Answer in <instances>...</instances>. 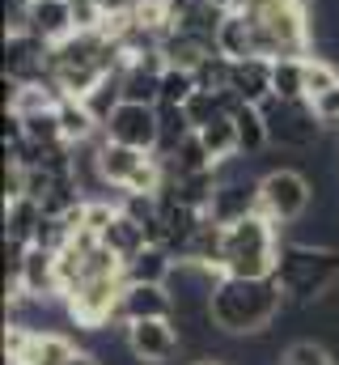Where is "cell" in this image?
I'll return each instance as SVG.
<instances>
[{
  "mask_svg": "<svg viewBox=\"0 0 339 365\" xmlns=\"http://www.w3.org/2000/svg\"><path fill=\"white\" fill-rule=\"evenodd\" d=\"M288 310V293L276 276L263 280H242V276H221L217 293H212V319L225 336H263L280 323V314Z\"/></svg>",
  "mask_w": 339,
  "mask_h": 365,
  "instance_id": "1",
  "label": "cell"
},
{
  "mask_svg": "<svg viewBox=\"0 0 339 365\" xmlns=\"http://www.w3.org/2000/svg\"><path fill=\"white\" fill-rule=\"evenodd\" d=\"M276 280L284 284L293 306H314L327 302V293L339 284V247H318V242H280V264Z\"/></svg>",
  "mask_w": 339,
  "mask_h": 365,
  "instance_id": "2",
  "label": "cell"
},
{
  "mask_svg": "<svg viewBox=\"0 0 339 365\" xmlns=\"http://www.w3.org/2000/svg\"><path fill=\"white\" fill-rule=\"evenodd\" d=\"M263 119H267V136H271V149L310 153V149H318V140L327 136V123L318 119L314 102L267 98V102H263Z\"/></svg>",
  "mask_w": 339,
  "mask_h": 365,
  "instance_id": "3",
  "label": "cell"
},
{
  "mask_svg": "<svg viewBox=\"0 0 339 365\" xmlns=\"http://www.w3.org/2000/svg\"><path fill=\"white\" fill-rule=\"evenodd\" d=\"M310 204H314V182L297 166H276L259 179V212L271 217L280 230L301 221L310 212Z\"/></svg>",
  "mask_w": 339,
  "mask_h": 365,
  "instance_id": "4",
  "label": "cell"
},
{
  "mask_svg": "<svg viewBox=\"0 0 339 365\" xmlns=\"http://www.w3.org/2000/svg\"><path fill=\"white\" fill-rule=\"evenodd\" d=\"M123 289H127V276H89V280H81L64 297L68 323H77L81 331H106L110 323H119Z\"/></svg>",
  "mask_w": 339,
  "mask_h": 365,
  "instance_id": "5",
  "label": "cell"
},
{
  "mask_svg": "<svg viewBox=\"0 0 339 365\" xmlns=\"http://www.w3.org/2000/svg\"><path fill=\"white\" fill-rule=\"evenodd\" d=\"M102 136H106V140H119V145H132V149H145V153H157V140H162L157 106L119 102V110L102 123Z\"/></svg>",
  "mask_w": 339,
  "mask_h": 365,
  "instance_id": "6",
  "label": "cell"
},
{
  "mask_svg": "<svg viewBox=\"0 0 339 365\" xmlns=\"http://www.w3.org/2000/svg\"><path fill=\"white\" fill-rule=\"evenodd\" d=\"M47 56L51 43H43L34 30H9L4 34V81H47Z\"/></svg>",
  "mask_w": 339,
  "mask_h": 365,
  "instance_id": "7",
  "label": "cell"
},
{
  "mask_svg": "<svg viewBox=\"0 0 339 365\" xmlns=\"http://www.w3.org/2000/svg\"><path fill=\"white\" fill-rule=\"evenodd\" d=\"M123 336H127L132 353L145 365H166L182 349V336H178L174 319H136V323H123Z\"/></svg>",
  "mask_w": 339,
  "mask_h": 365,
  "instance_id": "8",
  "label": "cell"
},
{
  "mask_svg": "<svg viewBox=\"0 0 339 365\" xmlns=\"http://www.w3.org/2000/svg\"><path fill=\"white\" fill-rule=\"evenodd\" d=\"M26 30H34L43 43H64L77 34V9L73 0H30L26 4Z\"/></svg>",
  "mask_w": 339,
  "mask_h": 365,
  "instance_id": "9",
  "label": "cell"
},
{
  "mask_svg": "<svg viewBox=\"0 0 339 365\" xmlns=\"http://www.w3.org/2000/svg\"><path fill=\"white\" fill-rule=\"evenodd\" d=\"M136 319H174V293L170 284H127L119 302V327Z\"/></svg>",
  "mask_w": 339,
  "mask_h": 365,
  "instance_id": "10",
  "label": "cell"
},
{
  "mask_svg": "<svg viewBox=\"0 0 339 365\" xmlns=\"http://www.w3.org/2000/svg\"><path fill=\"white\" fill-rule=\"evenodd\" d=\"M21 284H26V297H34V302H51V297H60L56 251H47V247H26V259H21Z\"/></svg>",
  "mask_w": 339,
  "mask_h": 365,
  "instance_id": "11",
  "label": "cell"
},
{
  "mask_svg": "<svg viewBox=\"0 0 339 365\" xmlns=\"http://www.w3.org/2000/svg\"><path fill=\"white\" fill-rule=\"evenodd\" d=\"M174 251L162 247V242H149L145 251H136L127 264H123V276H127V284H166L170 272H174Z\"/></svg>",
  "mask_w": 339,
  "mask_h": 365,
  "instance_id": "12",
  "label": "cell"
},
{
  "mask_svg": "<svg viewBox=\"0 0 339 365\" xmlns=\"http://www.w3.org/2000/svg\"><path fill=\"white\" fill-rule=\"evenodd\" d=\"M229 90L238 93L242 102L263 106V102L271 98V60H263V56L234 60V81H229Z\"/></svg>",
  "mask_w": 339,
  "mask_h": 365,
  "instance_id": "13",
  "label": "cell"
},
{
  "mask_svg": "<svg viewBox=\"0 0 339 365\" xmlns=\"http://www.w3.org/2000/svg\"><path fill=\"white\" fill-rule=\"evenodd\" d=\"M77 357V340L64 336V331H34L26 353L13 365H68Z\"/></svg>",
  "mask_w": 339,
  "mask_h": 365,
  "instance_id": "14",
  "label": "cell"
},
{
  "mask_svg": "<svg viewBox=\"0 0 339 365\" xmlns=\"http://www.w3.org/2000/svg\"><path fill=\"white\" fill-rule=\"evenodd\" d=\"M38 221H43V204H38L34 195H21V200H4V238H9V242L34 247Z\"/></svg>",
  "mask_w": 339,
  "mask_h": 365,
  "instance_id": "15",
  "label": "cell"
},
{
  "mask_svg": "<svg viewBox=\"0 0 339 365\" xmlns=\"http://www.w3.org/2000/svg\"><path fill=\"white\" fill-rule=\"evenodd\" d=\"M217 51L229 56V60H251V56H259L254 51V26L242 9H229L225 13V21L217 30Z\"/></svg>",
  "mask_w": 339,
  "mask_h": 365,
  "instance_id": "16",
  "label": "cell"
},
{
  "mask_svg": "<svg viewBox=\"0 0 339 365\" xmlns=\"http://www.w3.org/2000/svg\"><path fill=\"white\" fill-rule=\"evenodd\" d=\"M102 242H106V247H110V251L127 264L136 251H145V247H149V230H145L136 217H127V212L119 208V212H115V221L102 230Z\"/></svg>",
  "mask_w": 339,
  "mask_h": 365,
  "instance_id": "17",
  "label": "cell"
},
{
  "mask_svg": "<svg viewBox=\"0 0 339 365\" xmlns=\"http://www.w3.org/2000/svg\"><path fill=\"white\" fill-rule=\"evenodd\" d=\"M60 128H64V140L73 149L102 136V123L93 119V110L85 106V98H60Z\"/></svg>",
  "mask_w": 339,
  "mask_h": 365,
  "instance_id": "18",
  "label": "cell"
},
{
  "mask_svg": "<svg viewBox=\"0 0 339 365\" xmlns=\"http://www.w3.org/2000/svg\"><path fill=\"white\" fill-rule=\"evenodd\" d=\"M271 98L310 102V93H306V56H284V60H271Z\"/></svg>",
  "mask_w": 339,
  "mask_h": 365,
  "instance_id": "19",
  "label": "cell"
},
{
  "mask_svg": "<svg viewBox=\"0 0 339 365\" xmlns=\"http://www.w3.org/2000/svg\"><path fill=\"white\" fill-rule=\"evenodd\" d=\"M199 136H204V145H208V153H212L217 166L242 158V140H238V119L234 115H217L208 128H199Z\"/></svg>",
  "mask_w": 339,
  "mask_h": 365,
  "instance_id": "20",
  "label": "cell"
},
{
  "mask_svg": "<svg viewBox=\"0 0 339 365\" xmlns=\"http://www.w3.org/2000/svg\"><path fill=\"white\" fill-rule=\"evenodd\" d=\"M234 119H238L242 158H259V153H267V149H271V136H267V119H263V106H254V102H242V106L234 110Z\"/></svg>",
  "mask_w": 339,
  "mask_h": 365,
  "instance_id": "21",
  "label": "cell"
},
{
  "mask_svg": "<svg viewBox=\"0 0 339 365\" xmlns=\"http://www.w3.org/2000/svg\"><path fill=\"white\" fill-rule=\"evenodd\" d=\"M162 162H166L170 175H199V170H212V166H217L199 132H191V136H187V140H182L170 158H162Z\"/></svg>",
  "mask_w": 339,
  "mask_h": 365,
  "instance_id": "22",
  "label": "cell"
},
{
  "mask_svg": "<svg viewBox=\"0 0 339 365\" xmlns=\"http://www.w3.org/2000/svg\"><path fill=\"white\" fill-rule=\"evenodd\" d=\"M157 128H162V140H157V158H170L195 128H191V119H187V106H157Z\"/></svg>",
  "mask_w": 339,
  "mask_h": 365,
  "instance_id": "23",
  "label": "cell"
},
{
  "mask_svg": "<svg viewBox=\"0 0 339 365\" xmlns=\"http://www.w3.org/2000/svg\"><path fill=\"white\" fill-rule=\"evenodd\" d=\"M119 102H123V73H106L93 90L85 93V106L93 110L98 123H106V119L119 110Z\"/></svg>",
  "mask_w": 339,
  "mask_h": 365,
  "instance_id": "24",
  "label": "cell"
},
{
  "mask_svg": "<svg viewBox=\"0 0 339 365\" xmlns=\"http://www.w3.org/2000/svg\"><path fill=\"white\" fill-rule=\"evenodd\" d=\"M199 90L195 81V68H178V64H166L162 68V102L166 106H187V98ZM157 102V106H162Z\"/></svg>",
  "mask_w": 339,
  "mask_h": 365,
  "instance_id": "25",
  "label": "cell"
},
{
  "mask_svg": "<svg viewBox=\"0 0 339 365\" xmlns=\"http://www.w3.org/2000/svg\"><path fill=\"white\" fill-rule=\"evenodd\" d=\"M339 86V64L331 56H306V93H310V102L314 98H323L327 90H335Z\"/></svg>",
  "mask_w": 339,
  "mask_h": 365,
  "instance_id": "26",
  "label": "cell"
},
{
  "mask_svg": "<svg viewBox=\"0 0 339 365\" xmlns=\"http://www.w3.org/2000/svg\"><path fill=\"white\" fill-rule=\"evenodd\" d=\"M195 81H199V90H229V81H234V60L229 56H221V51H212L199 68H195Z\"/></svg>",
  "mask_w": 339,
  "mask_h": 365,
  "instance_id": "27",
  "label": "cell"
},
{
  "mask_svg": "<svg viewBox=\"0 0 339 365\" xmlns=\"http://www.w3.org/2000/svg\"><path fill=\"white\" fill-rule=\"evenodd\" d=\"M284 365H339L323 340H293L284 349Z\"/></svg>",
  "mask_w": 339,
  "mask_h": 365,
  "instance_id": "28",
  "label": "cell"
},
{
  "mask_svg": "<svg viewBox=\"0 0 339 365\" xmlns=\"http://www.w3.org/2000/svg\"><path fill=\"white\" fill-rule=\"evenodd\" d=\"M217 115H225V110H221V93L195 90L191 98H187V119H191V128H195V132H199V128H208Z\"/></svg>",
  "mask_w": 339,
  "mask_h": 365,
  "instance_id": "29",
  "label": "cell"
},
{
  "mask_svg": "<svg viewBox=\"0 0 339 365\" xmlns=\"http://www.w3.org/2000/svg\"><path fill=\"white\" fill-rule=\"evenodd\" d=\"M314 110H318V119H323L327 128H339V86L327 90L323 98H314Z\"/></svg>",
  "mask_w": 339,
  "mask_h": 365,
  "instance_id": "30",
  "label": "cell"
},
{
  "mask_svg": "<svg viewBox=\"0 0 339 365\" xmlns=\"http://www.w3.org/2000/svg\"><path fill=\"white\" fill-rule=\"evenodd\" d=\"M68 365H102V357H98V353H89V349H77V357H73Z\"/></svg>",
  "mask_w": 339,
  "mask_h": 365,
  "instance_id": "31",
  "label": "cell"
},
{
  "mask_svg": "<svg viewBox=\"0 0 339 365\" xmlns=\"http://www.w3.org/2000/svg\"><path fill=\"white\" fill-rule=\"evenodd\" d=\"M212 4H221V9H234V0H212Z\"/></svg>",
  "mask_w": 339,
  "mask_h": 365,
  "instance_id": "32",
  "label": "cell"
},
{
  "mask_svg": "<svg viewBox=\"0 0 339 365\" xmlns=\"http://www.w3.org/2000/svg\"><path fill=\"white\" fill-rule=\"evenodd\" d=\"M195 365H221V361L217 357H204V361H195Z\"/></svg>",
  "mask_w": 339,
  "mask_h": 365,
  "instance_id": "33",
  "label": "cell"
}]
</instances>
